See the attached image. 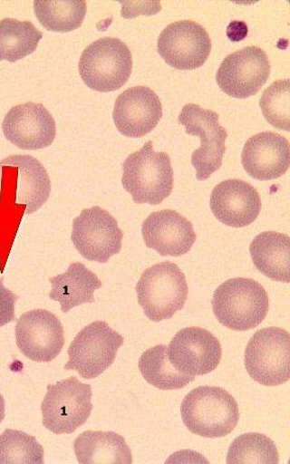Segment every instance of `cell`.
Here are the masks:
<instances>
[{"label": "cell", "mask_w": 290, "mask_h": 464, "mask_svg": "<svg viewBox=\"0 0 290 464\" xmlns=\"http://www.w3.org/2000/svg\"><path fill=\"white\" fill-rule=\"evenodd\" d=\"M180 414L190 432L206 439L230 434L240 418L234 397L222 388L210 386L190 391L181 403Z\"/></svg>", "instance_id": "obj_1"}, {"label": "cell", "mask_w": 290, "mask_h": 464, "mask_svg": "<svg viewBox=\"0 0 290 464\" xmlns=\"http://www.w3.org/2000/svg\"><path fill=\"white\" fill-rule=\"evenodd\" d=\"M213 312L221 324L233 331L256 329L268 314L269 298L265 287L250 278H233L218 287Z\"/></svg>", "instance_id": "obj_2"}, {"label": "cell", "mask_w": 290, "mask_h": 464, "mask_svg": "<svg viewBox=\"0 0 290 464\" xmlns=\"http://www.w3.org/2000/svg\"><path fill=\"white\" fill-rule=\"evenodd\" d=\"M122 185L136 204L160 205L174 188V170L168 153L153 150L152 141L123 163Z\"/></svg>", "instance_id": "obj_3"}, {"label": "cell", "mask_w": 290, "mask_h": 464, "mask_svg": "<svg viewBox=\"0 0 290 464\" xmlns=\"http://www.w3.org/2000/svg\"><path fill=\"white\" fill-rule=\"evenodd\" d=\"M51 179L42 163L31 156L0 160V203L24 207L31 215L48 201Z\"/></svg>", "instance_id": "obj_4"}, {"label": "cell", "mask_w": 290, "mask_h": 464, "mask_svg": "<svg viewBox=\"0 0 290 464\" xmlns=\"http://www.w3.org/2000/svg\"><path fill=\"white\" fill-rule=\"evenodd\" d=\"M136 294L145 315L151 322L169 320L186 304L188 286L177 264L165 261L144 271Z\"/></svg>", "instance_id": "obj_5"}, {"label": "cell", "mask_w": 290, "mask_h": 464, "mask_svg": "<svg viewBox=\"0 0 290 464\" xmlns=\"http://www.w3.org/2000/svg\"><path fill=\"white\" fill-rule=\"evenodd\" d=\"M131 52L116 38L97 40L87 47L79 62L84 83L98 92H113L123 87L132 72Z\"/></svg>", "instance_id": "obj_6"}, {"label": "cell", "mask_w": 290, "mask_h": 464, "mask_svg": "<svg viewBox=\"0 0 290 464\" xmlns=\"http://www.w3.org/2000/svg\"><path fill=\"white\" fill-rule=\"evenodd\" d=\"M42 403L43 424L54 434H72L84 425L93 411L92 389L71 377L47 387Z\"/></svg>", "instance_id": "obj_7"}, {"label": "cell", "mask_w": 290, "mask_h": 464, "mask_svg": "<svg viewBox=\"0 0 290 464\" xmlns=\"http://www.w3.org/2000/svg\"><path fill=\"white\" fill-rule=\"evenodd\" d=\"M245 368L258 384L275 387L290 378V335L271 326L253 334L245 350Z\"/></svg>", "instance_id": "obj_8"}, {"label": "cell", "mask_w": 290, "mask_h": 464, "mask_svg": "<svg viewBox=\"0 0 290 464\" xmlns=\"http://www.w3.org/2000/svg\"><path fill=\"white\" fill-rule=\"evenodd\" d=\"M123 343V336L105 322L90 324L72 342L65 370L76 371L86 380L95 379L112 365Z\"/></svg>", "instance_id": "obj_9"}, {"label": "cell", "mask_w": 290, "mask_h": 464, "mask_svg": "<svg viewBox=\"0 0 290 464\" xmlns=\"http://www.w3.org/2000/svg\"><path fill=\"white\" fill-rule=\"evenodd\" d=\"M179 123L186 127L187 134L201 139V147L192 154V165L197 179L206 180L222 167L228 133L220 125L217 112L197 104H188L181 109Z\"/></svg>", "instance_id": "obj_10"}, {"label": "cell", "mask_w": 290, "mask_h": 464, "mask_svg": "<svg viewBox=\"0 0 290 464\" xmlns=\"http://www.w3.org/2000/svg\"><path fill=\"white\" fill-rule=\"evenodd\" d=\"M71 240L85 259L106 263L121 253L123 233L113 216L93 207L82 211L72 221Z\"/></svg>", "instance_id": "obj_11"}, {"label": "cell", "mask_w": 290, "mask_h": 464, "mask_svg": "<svg viewBox=\"0 0 290 464\" xmlns=\"http://www.w3.org/2000/svg\"><path fill=\"white\" fill-rule=\"evenodd\" d=\"M271 66L267 54L258 47H248L226 57L218 69V86L227 95L246 99L256 95L266 84Z\"/></svg>", "instance_id": "obj_12"}, {"label": "cell", "mask_w": 290, "mask_h": 464, "mask_svg": "<svg viewBox=\"0 0 290 464\" xmlns=\"http://www.w3.org/2000/svg\"><path fill=\"white\" fill-rule=\"evenodd\" d=\"M211 50L210 35L193 21L170 24L161 32L158 42L160 56L169 66L180 71L204 66Z\"/></svg>", "instance_id": "obj_13"}, {"label": "cell", "mask_w": 290, "mask_h": 464, "mask_svg": "<svg viewBox=\"0 0 290 464\" xmlns=\"http://www.w3.org/2000/svg\"><path fill=\"white\" fill-rule=\"evenodd\" d=\"M15 340L24 356L38 362L56 359L65 344L59 318L45 309H34L18 318Z\"/></svg>", "instance_id": "obj_14"}, {"label": "cell", "mask_w": 290, "mask_h": 464, "mask_svg": "<svg viewBox=\"0 0 290 464\" xmlns=\"http://www.w3.org/2000/svg\"><path fill=\"white\" fill-rule=\"evenodd\" d=\"M168 356L179 372L196 377L216 370L222 358L221 343L202 327L179 331L169 343Z\"/></svg>", "instance_id": "obj_15"}, {"label": "cell", "mask_w": 290, "mask_h": 464, "mask_svg": "<svg viewBox=\"0 0 290 464\" xmlns=\"http://www.w3.org/2000/svg\"><path fill=\"white\" fill-rule=\"evenodd\" d=\"M8 141L24 150L49 148L56 138V122L43 104L24 103L8 111L3 122Z\"/></svg>", "instance_id": "obj_16"}, {"label": "cell", "mask_w": 290, "mask_h": 464, "mask_svg": "<svg viewBox=\"0 0 290 464\" xmlns=\"http://www.w3.org/2000/svg\"><path fill=\"white\" fill-rule=\"evenodd\" d=\"M113 121L118 131L127 138L140 139L150 133L162 117V105L149 87H133L116 99Z\"/></svg>", "instance_id": "obj_17"}, {"label": "cell", "mask_w": 290, "mask_h": 464, "mask_svg": "<svg viewBox=\"0 0 290 464\" xmlns=\"http://www.w3.org/2000/svg\"><path fill=\"white\" fill-rule=\"evenodd\" d=\"M141 233L147 247L161 256H183L197 239L192 223L172 210L150 214L142 224Z\"/></svg>", "instance_id": "obj_18"}, {"label": "cell", "mask_w": 290, "mask_h": 464, "mask_svg": "<svg viewBox=\"0 0 290 464\" xmlns=\"http://www.w3.org/2000/svg\"><path fill=\"white\" fill-rule=\"evenodd\" d=\"M210 206L221 223L243 228L256 221L261 211V198L257 189L246 181L227 179L214 188Z\"/></svg>", "instance_id": "obj_19"}, {"label": "cell", "mask_w": 290, "mask_h": 464, "mask_svg": "<svg viewBox=\"0 0 290 464\" xmlns=\"http://www.w3.org/2000/svg\"><path fill=\"white\" fill-rule=\"evenodd\" d=\"M242 165L254 179L272 180L283 177L289 169V143L275 132L252 136L244 145Z\"/></svg>", "instance_id": "obj_20"}, {"label": "cell", "mask_w": 290, "mask_h": 464, "mask_svg": "<svg viewBox=\"0 0 290 464\" xmlns=\"http://www.w3.org/2000/svg\"><path fill=\"white\" fill-rule=\"evenodd\" d=\"M50 282V297L60 303L63 314L76 306L94 303L95 291L102 286L95 273L81 262L71 264L65 273L51 278Z\"/></svg>", "instance_id": "obj_21"}, {"label": "cell", "mask_w": 290, "mask_h": 464, "mask_svg": "<svg viewBox=\"0 0 290 464\" xmlns=\"http://www.w3.org/2000/svg\"><path fill=\"white\" fill-rule=\"evenodd\" d=\"M254 266L266 277L288 284L290 280V238L277 232H263L250 245Z\"/></svg>", "instance_id": "obj_22"}, {"label": "cell", "mask_w": 290, "mask_h": 464, "mask_svg": "<svg viewBox=\"0 0 290 464\" xmlns=\"http://www.w3.org/2000/svg\"><path fill=\"white\" fill-rule=\"evenodd\" d=\"M74 450L81 464H131L132 453L121 435L88 430L80 434Z\"/></svg>", "instance_id": "obj_23"}, {"label": "cell", "mask_w": 290, "mask_h": 464, "mask_svg": "<svg viewBox=\"0 0 290 464\" xmlns=\"http://www.w3.org/2000/svg\"><path fill=\"white\" fill-rule=\"evenodd\" d=\"M34 12L45 30L68 33L83 24L87 4L83 0H35Z\"/></svg>", "instance_id": "obj_24"}, {"label": "cell", "mask_w": 290, "mask_h": 464, "mask_svg": "<svg viewBox=\"0 0 290 464\" xmlns=\"http://www.w3.org/2000/svg\"><path fill=\"white\" fill-rule=\"evenodd\" d=\"M139 368L149 384L162 391L183 389L195 377L179 372L168 356L166 345L159 344L145 351L140 359Z\"/></svg>", "instance_id": "obj_25"}, {"label": "cell", "mask_w": 290, "mask_h": 464, "mask_svg": "<svg viewBox=\"0 0 290 464\" xmlns=\"http://www.w3.org/2000/svg\"><path fill=\"white\" fill-rule=\"evenodd\" d=\"M42 39L43 33L31 22L5 18L0 21V61L15 63L30 56Z\"/></svg>", "instance_id": "obj_26"}, {"label": "cell", "mask_w": 290, "mask_h": 464, "mask_svg": "<svg viewBox=\"0 0 290 464\" xmlns=\"http://www.w3.org/2000/svg\"><path fill=\"white\" fill-rule=\"evenodd\" d=\"M228 464H277L279 454L276 445L260 433L242 434L230 445L227 452Z\"/></svg>", "instance_id": "obj_27"}, {"label": "cell", "mask_w": 290, "mask_h": 464, "mask_svg": "<svg viewBox=\"0 0 290 464\" xmlns=\"http://www.w3.org/2000/svg\"><path fill=\"white\" fill-rule=\"evenodd\" d=\"M44 448L23 431L6 430L0 435V464H43Z\"/></svg>", "instance_id": "obj_28"}, {"label": "cell", "mask_w": 290, "mask_h": 464, "mask_svg": "<svg viewBox=\"0 0 290 464\" xmlns=\"http://www.w3.org/2000/svg\"><path fill=\"white\" fill-rule=\"evenodd\" d=\"M260 108L266 121L284 131H289L290 83L289 80H279L271 84L260 99Z\"/></svg>", "instance_id": "obj_29"}, {"label": "cell", "mask_w": 290, "mask_h": 464, "mask_svg": "<svg viewBox=\"0 0 290 464\" xmlns=\"http://www.w3.org/2000/svg\"><path fill=\"white\" fill-rule=\"evenodd\" d=\"M24 215V207L0 203V250L7 249L9 252Z\"/></svg>", "instance_id": "obj_30"}, {"label": "cell", "mask_w": 290, "mask_h": 464, "mask_svg": "<svg viewBox=\"0 0 290 464\" xmlns=\"http://www.w3.org/2000/svg\"><path fill=\"white\" fill-rule=\"evenodd\" d=\"M16 300V295L4 285L3 279L0 280V327L14 321Z\"/></svg>", "instance_id": "obj_31"}, {"label": "cell", "mask_w": 290, "mask_h": 464, "mask_svg": "<svg viewBox=\"0 0 290 464\" xmlns=\"http://www.w3.org/2000/svg\"><path fill=\"white\" fill-rule=\"evenodd\" d=\"M248 27L244 22H232L227 29V35L232 42H241L246 38Z\"/></svg>", "instance_id": "obj_32"}, {"label": "cell", "mask_w": 290, "mask_h": 464, "mask_svg": "<svg viewBox=\"0 0 290 464\" xmlns=\"http://www.w3.org/2000/svg\"><path fill=\"white\" fill-rule=\"evenodd\" d=\"M5 417V402L2 395H0V423H2Z\"/></svg>", "instance_id": "obj_33"}]
</instances>
